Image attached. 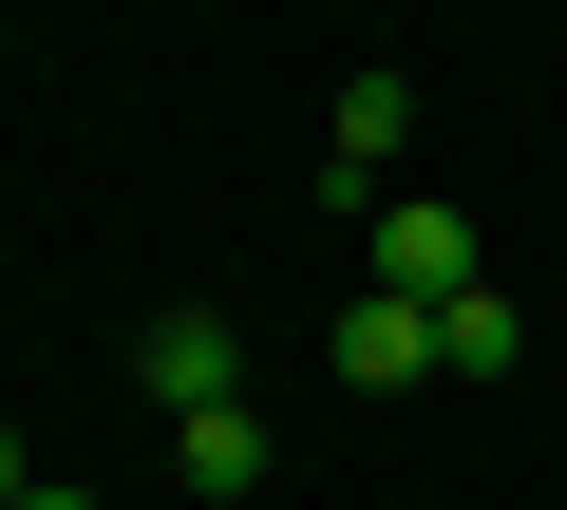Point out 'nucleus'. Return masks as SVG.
<instances>
[{
    "label": "nucleus",
    "mask_w": 567,
    "mask_h": 510,
    "mask_svg": "<svg viewBox=\"0 0 567 510\" xmlns=\"http://www.w3.org/2000/svg\"><path fill=\"white\" fill-rule=\"evenodd\" d=\"M227 360H246V341H227V322H208V303H171V322H152V341H133V378H152V397H171V435H189V416H227Z\"/></svg>",
    "instance_id": "1"
},
{
    "label": "nucleus",
    "mask_w": 567,
    "mask_h": 510,
    "mask_svg": "<svg viewBox=\"0 0 567 510\" xmlns=\"http://www.w3.org/2000/svg\"><path fill=\"white\" fill-rule=\"evenodd\" d=\"M341 378H360V397H398V378H435V303H398V284H360V303H341Z\"/></svg>",
    "instance_id": "2"
},
{
    "label": "nucleus",
    "mask_w": 567,
    "mask_h": 510,
    "mask_svg": "<svg viewBox=\"0 0 567 510\" xmlns=\"http://www.w3.org/2000/svg\"><path fill=\"white\" fill-rule=\"evenodd\" d=\"M379 284L398 303H473V227L454 208H379Z\"/></svg>",
    "instance_id": "3"
},
{
    "label": "nucleus",
    "mask_w": 567,
    "mask_h": 510,
    "mask_svg": "<svg viewBox=\"0 0 567 510\" xmlns=\"http://www.w3.org/2000/svg\"><path fill=\"white\" fill-rule=\"evenodd\" d=\"M398 133H416V76H341V114H322V170H341V189H379V170H398Z\"/></svg>",
    "instance_id": "4"
},
{
    "label": "nucleus",
    "mask_w": 567,
    "mask_h": 510,
    "mask_svg": "<svg viewBox=\"0 0 567 510\" xmlns=\"http://www.w3.org/2000/svg\"><path fill=\"white\" fill-rule=\"evenodd\" d=\"M171 472H189L208 510H246V491H265V416H246V397H227V416H189V435H171Z\"/></svg>",
    "instance_id": "5"
},
{
    "label": "nucleus",
    "mask_w": 567,
    "mask_h": 510,
    "mask_svg": "<svg viewBox=\"0 0 567 510\" xmlns=\"http://www.w3.org/2000/svg\"><path fill=\"white\" fill-rule=\"evenodd\" d=\"M435 378H529V322L473 284V303H435Z\"/></svg>",
    "instance_id": "6"
},
{
    "label": "nucleus",
    "mask_w": 567,
    "mask_h": 510,
    "mask_svg": "<svg viewBox=\"0 0 567 510\" xmlns=\"http://www.w3.org/2000/svg\"><path fill=\"white\" fill-rule=\"evenodd\" d=\"M20 491H39V472H20V435H0V510H20Z\"/></svg>",
    "instance_id": "7"
},
{
    "label": "nucleus",
    "mask_w": 567,
    "mask_h": 510,
    "mask_svg": "<svg viewBox=\"0 0 567 510\" xmlns=\"http://www.w3.org/2000/svg\"><path fill=\"white\" fill-rule=\"evenodd\" d=\"M20 510H95V491H20Z\"/></svg>",
    "instance_id": "8"
}]
</instances>
